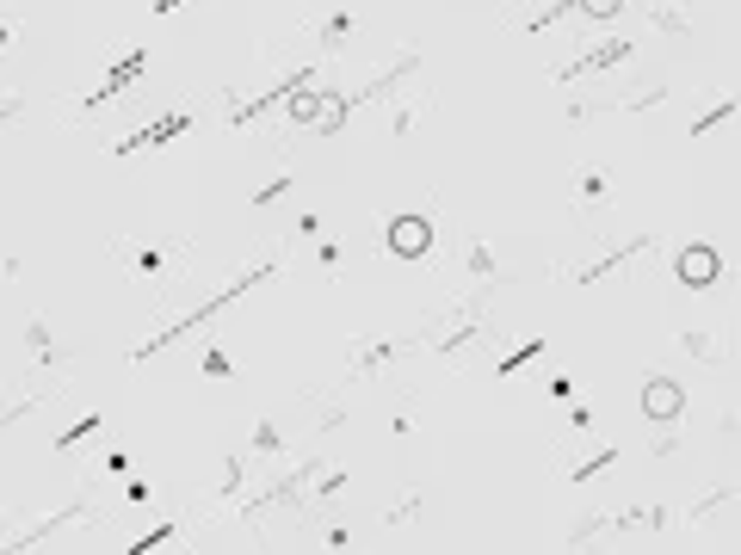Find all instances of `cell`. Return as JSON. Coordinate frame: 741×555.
Masks as SVG:
<instances>
[{"label": "cell", "mask_w": 741, "mask_h": 555, "mask_svg": "<svg viewBox=\"0 0 741 555\" xmlns=\"http://www.w3.org/2000/svg\"><path fill=\"white\" fill-rule=\"evenodd\" d=\"M680 346H686L692 358H711V364H717V358H729V352H723V340H711V333H698V327H686V333H680Z\"/></svg>", "instance_id": "obj_5"}, {"label": "cell", "mask_w": 741, "mask_h": 555, "mask_svg": "<svg viewBox=\"0 0 741 555\" xmlns=\"http://www.w3.org/2000/svg\"><path fill=\"white\" fill-rule=\"evenodd\" d=\"M735 111H741V99H723V105H711V111H704V118L692 124V136H711L717 124H729V118H735Z\"/></svg>", "instance_id": "obj_8"}, {"label": "cell", "mask_w": 741, "mask_h": 555, "mask_svg": "<svg viewBox=\"0 0 741 555\" xmlns=\"http://www.w3.org/2000/svg\"><path fill=\"white\" fill-rule=\"evenodd\" d=\"M717 272H723V266H717V247H704V241H698V247H686V253L674 259V278H680L686 290L717 284Z\"/></svg>", "instance_id": "obj_1"}, {"label": "cell", "mask_w": 741, "mask_h": 555, "mask_svg": "<svg viewBox=\"0 0 741 555\" xmlns=\"http://www.w3.org/2000/svg\"><path fill=\"white\" fill-rule=\"evenodd\" d=\"M624 56H630V44L618 37V44H606V50H593V56L569 62V68H562V81H581V74H593V68H612V62H624Z\"/></svg>", "instance_id": "obj_4"}, {"label": "cell", "mask_w": 741, "mask_h": 555, "mask_svg": "<svg viewBox=\"0 0 741 555\" xmlns=\"http://www.w3.org/2000/svg\"><path fill=\"white\" fill-rule=\"evenodd\" d=\"M427 241H433V229L420 216H396L390 222V247H402V253H427Z\"/></svg>", "instance_id": "obj_2"}, {"label": "cell", "mask_w": 741, "mask_h": 555, "mask_svg": "<svg viewBox=\"0 0 741 555\" xmlns=\"http://www.w3.org/2000/svg\"><path fill=\"white\" fill-rule=\"evenodd\" d=\"M575 192H581L587 204H599V198H606V173H599V167H587V173H581V185H575Z\"/></svg>", "instance_id": "obj_9"}, {"label": "cell", "mask_w": 741, "mask_h": 555, "mask_svg": "<svg viewBox=\"0 0 741 555\" xmlns=\"http://www.w3.org/2000/svg\"><path fill=\"white\" fill-rule=\"evenodd\" d=\"M649 25H661V31H686V7H680V0H655V7H649Z\"/></svg>", "instance_id": "obj_6"}, {"label": "cell", "mask_w": 741, "mask_h": 555, "mask_svg": "<svg viewBox=\"0 0 741 555\" xmlns=\"http://www.w3.org/2000/svg\"><path fill=\"white\" fill-rule=\"evenodd\" d=\"M680 401H686V395H680V383H667V377H655V383L643 389V407H649L655 420H674V414H680Z\"/></svg>", "instance_id": "obj_3"}, {"label": "cell", "mask_w": 741, "mask_h": 555, "mask_svg": "<svg viewBox=\"0 0 741 555\" xmlns=\"http://www.w3.org/2000/svg\"><path fill=\"white\" fill-rule=\"evenodd\" d=\"M322 44H328V50H346V44H352V13H328Z\"/></svg>", "instance_id": "obj_7"}, {"label": "cell", "mask_w": 741, "mask_h": 555, "mask_svg": "<svg viewBox=\"0 0 741 555\" xmlns=\"http://www.w3.org/2000/svg\"><path fill=\"white\" fill-rule=\"evenodd\" d=\"M618 7H624V0H581V13H587V19H612Z\"/></svg>", "instance_id": "obj_10"}]
</instances>
